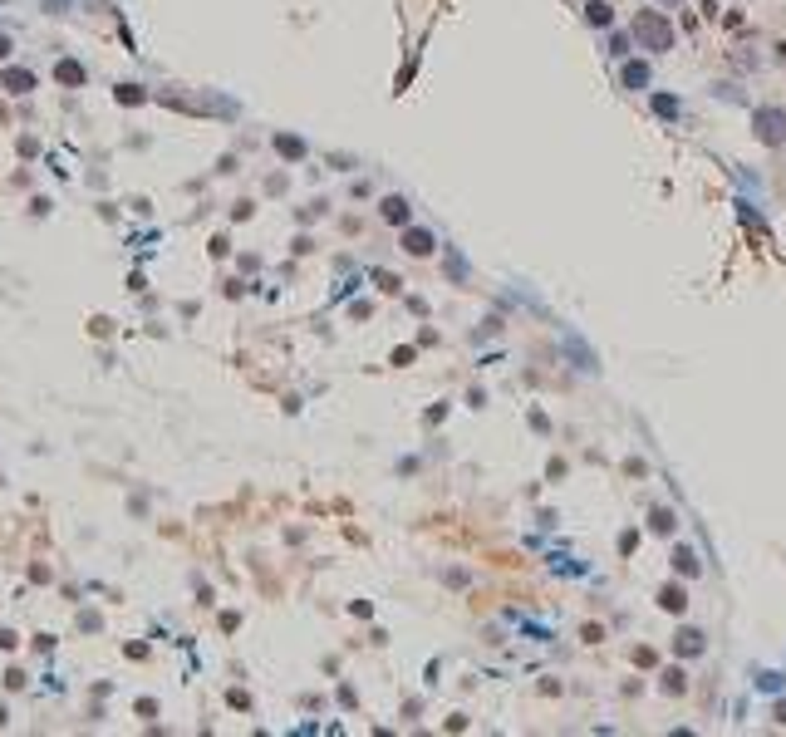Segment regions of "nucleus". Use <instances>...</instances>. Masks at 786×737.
<instances>
[{"label":"nucleus","instance_id":"1","mask_svg":"<svg viewBox=\"0 0 786 737\" xmlns=\"http://www.w3.org/2000/svg\"><path fill=\"white\" fill-rule=\"evenodd\" d=\"M634 40H639V49L664 54V49H674V25L664 20V10H644V15L634 20Z\"/></svg>","mask_w":786,"mask_h":737},{"label":"nucleus","instance_id":"2","mask_svg":"<svg viewBox=\"0 0 786 737\" xmlns=\"http://www.w3.org/2000/svg\"><path fill=\"white\" fill-rule=\"evenodd\" d=\"M752 133H757V143L782 148L786 143V108H757L752 113Z\"/></svg>","mask_w":786,"mask_h":737},{"label":"nucleus","instance_id":"3","mask_svg":"<svg viewBox=\"0 0 786 737\" xmlns=\"http://www.w3.org/2000/svg\"><path fill=\"white\" fill-rule=\"evenodd\" d=\"M433 231H423V226H413V231H403V251L408 256H433Z\"/></svg>","mask_w":786,"mask_h":737},{"label":"nucleus","instance_id":"4","mask_svg":"<svg viewBox=\"0 0 786 737\" xmlns=\"http://www.w3.org/2000/svg\"><path fill=\"white\" fill-rule=\"evenodd\" d=\"M0 84H5V94H30V89H35V74H30V69H5Z\"/></svg>","mask_w":786,"mask_h":737},{"label":"nucleus","instance_id":"5","mask_svg":"<svg viewBox=\"0 0 786 737\" xmlns=\"http://www.w3.org/2000/svg\"><path fill=\"white\" fill-rule=\"evenodd\" d=\"M54 79H59V84H69V89H79V84H84L89 74H84V64H74V59H64V64L54 69Z\"/></svg>","mask_w":786,"mask_h":737},{"label":"nucleus","instance_id":"6","mask_svg":"<svg viewBox=\"0 0 786 737\" xmlns=\"http://www.w3.org/2000/svg\"><path fill=\"white\" fill-rule=\"evenodd\" d=\"M674 570H679V575H698V570H703V565H698V550L679 546V550H674Z\"/></svg>","mask_w":786,"mask_h":737},{"label":"nucleus","instance_id":"7","mask_svg":"<svg viewBox=\"0 0 786 737\" xmlns=\"http://www.w3.org/2000/svg\"><path fill=\"white\" fill-rule=\"evenodd\" d=\"M585 20H590V25H614V10H609V0H590V5H585Z\"/></svg>","mask_w":786,"mask_h":737},{"label":"nucleus","instance_id":"8","mask_svg":"<svg viewBox=\"0 0 786 737\" xmlns=\"http://www.w3.org/2000/svg\"><path fill=\"white\" fill-rule=\"evenodd\" d=\"M384 221L403 226V221H408V202H403V197H384Z\"/></svg>","mask_w":786,"mask_h":737},{"label":"nucleus","instance_id":"9","mask_svg":"<svg viewBox=\"0 0 786 737\" xmlns=\"http://www.w3.org/2000/svg\"><path fill=\"white\" fill-rule=\"evenodd\" d=\"M649 84V64H624V89H644Z\"/></svg>","mask_w":786,"mask_h":737},{"label":"nucleus","instance_id":"10","mask_svg":"<svg viewBox=\"0 0 786 737\" xmlns=\"http://www.w3.org/2000/svg\"><path fill=\"white\" fill-rule=\"evenodd\" d=\"M659 605L679 615V610H684V605H688V600H684V585H664V595H659Z\"/></svg>","mask_w":786,"mask_h":737},{"label":"nucleus","instance_id":"11","mask_svg":"<svg viewBox=\"0 0 786 737\" xmlns=\"http://www.w3.org/2000/svg\"><path fill=\"white\" fill-rule=\"evenodd\" d=\"M679 654H703V634L684 630V634H679Z\"/></svg>","mask_w":786,"mask_h":737},{"label":"nucleus","instance_id":"12","mask_svg":"<svg viewBox=\"0 0 786 737\" xmlns=\"http://www.w3.org/2000/svg\"><path fill=\"white\" fill-rule=\"evenodd\" d=\"M276 148H281L286 158H305V143H300V138H286V133L276 138Z\"/></svg>","mask_w":786,"mask_h":737},{"label":"nucleus","instance_id":"13","mask_svg":"<svg viewBox=\"0 0 786 737\" xmlns=\"http://www.w3.org/2000/svg\"><path fill=\"white\" fill-rule=\"evenodd\" d=\"M649 526H654V531H674V512H654V517H649Z\"/></svg>","mask_w":786,"mask_h":737},{"label":"nucleus","instance_id":"14","mask_svg":"<svg viewBox=\"0 0 786 737\" xmlns=\"http://www.w3.org/2000/svg\"><path fill=\"white\" fill-rule=\"evenodd\" d=\"M609 54L624 59V54H629V35H614V40H609Z\"/></svg>","mask_w":786,"mask_h":737},{"label":"nucleus","instance_id":"15","mask_svg":"<svg viewBox=\"0 0 786 737\" xmlns=\"http://www.w3.org/2000/svg\"><path fill=\"white\" fill-rule=\"evenodd\" d=\"M654 108H659L664 118H674V113H679V99H669V94H664V99H654Z\"/></svg>","mask_w":786,"mask_h":737},{"label":"nucleus","instance_id":"16","mask_svg":"<svg viewBox=\"0 0 786 737\" xmlns=\"http://www.w3.org/2000/svg\"><path fill=\"white\" fill-rule=\"evenodd\" d=\"M138 99H143L138 84H123V89H118V104H138Z\"/></svg>","mask_w":786,"mask_h":737},{"label":"nucleus","instance_id":"17","mask_svg":"<svg viewBox=\"0 0 786 737\" xmlns=\"http://www.w3.org/2000/svg\"><path fill=\"white\" fill-rule=\"evenodd\" d=\"M757 688H767V693H777V688H782V673H762V678H757Z\"/></svg>","mask_w":786,"mask_h":737},{"label":"nucleus","instance_id":"18","mask_svg":"<svg viewBox=\"0 0 786 737\" xmlns=\"http://www.w3.org/2000/svg\"><path fill=\"white\" fill-rule=\"evenodd\" d=\"M10 49H15V40H10V35H0V59H10Z\"/></svg>","mask_w":786,"mask_h":737},{"label":"nucleus","instance_id":"19","mask_svg":"<svg viewBox=\"0 0 786 737\" xmlns=\"http://www.w3.org/2000/svg\"><path fill=\"white\" fill-rule=\"evenodd\" d=\"M64 5H69V0H45V10H54V15H59Z\"/></svg>","mask_w":786,"mask_h":737},{"label":"nucleus","instance_id":"20","mask_svg":"<svg viewBox=\"0 0 786 737\" xmlns=\"http://www.w3.org/2000/svg\"><path fill=\"white\" fill-rule=\"evenodd\" d=\"M777 718H782V723H786V698H782V703H777Z\"/></svg>","mask_w":786,"mask_h":737},{"label":"nucleus","instance_id":"21","mask_svg":"<svg viewBox=\"0 0 786 737\" xmlns=\"http://www.w3.org/2000/svg\"><path fill=\"white\" fill-rule=\"evenodd\" d=\"M659 5H679V0H659Z\"/></svg>","mask_w":786,"mask_h":737}]
</instances>
